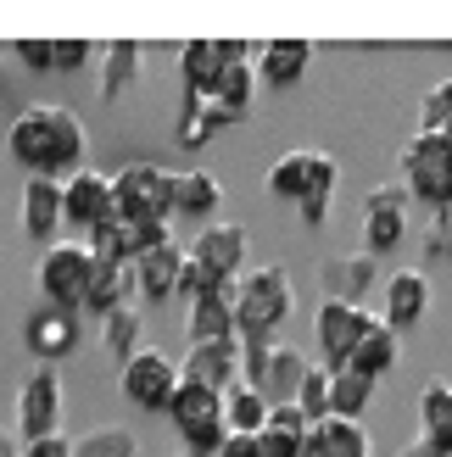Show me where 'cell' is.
Wrapping results in <instances>:
<instances>
[{"instance_id":"obj_1","label":"cell","mask_w":452,"mask_h":457,"mask_svg":"<svg viewBox=\"0 0 452 457\" xmlns=\"http://www.w3.org/2000/svg\"><path fill=\"white\" fill-rule=\"evenodd\" d=\"M290 312H297V285H290V273L280 262H257V268L240 273V295H235L240 335H268L274 340Z\"/></svg>"},{"instance_id":"obj_2","label":"cell","mask_w":452,"mask_h":457,"mask_svg":"<svg viewBox=\"0 0 452 457\" xmlns=\"http://www.w3.org/2000/svg\"><path fill=\"white\" fill-rule=\"evenodd\" d=\"M168 424L173 436L185 441V457H218L230 441V424H223V391L201 379H179V391L168 402Z\"/></svg>"},{"instance_id":"obj_3","label":"cell","mask_w":452,"mask_h":457,"mask_svg":"<svg viewBox=\"0 0 452 457\" xmlns=\"http://www.w3.org/2000/svg\"><path fill=\"white\" fill-rule=\"evenodd\" d=\"M402 185L431 212L452 207V134L447 129H414L408 134V145H402Z\"/></svg>"},{"instance_id":"obj_4","label":"cell","mask_w":452,"mask_h":457,"mask_svg":"<svg viewBox=\"0 0 452 457\" xmlns=\"http://www.w3.org/2000/svg\"><path fill=\"white\" fill-rule=\"evenodd\" d=\"M112 190H118V218L129 223H173L179 218V173L156 168V162H123L112 173Z\"/></svg>"},{"instance_id":"obj_5","label":"cell","mask_w":452,"mask_h":457,"mask_svg":"<svg viewBox=\"0 0 452 457\" xmlns=\"http://www.w3.org/2000/svg\"><path fill=\"white\" fill-rule=\"evenodd\" d=\"M89 279H96V257H89L84 240H56L39 251V268H34V285H39V302L45 307H62V312H79Z\"/></svg>"},{"instance_id":"obj_6","label":"cell","mask_w":452,"mask_h":457,"mask_svg":"<svg viewBox=\"0 0 452 457\" xmlns=\"http://www.w3.org/2000/svg\"><path fill=\"white\" fill-rule=\"evenodd\" d=\"M179 379H185V369L163 352V346H140L123 369H118V391L129 407H140V413H163L168 419V402L179 391Z\"/></svg>"},{"instance_id":"obj_7","label":"cell","mask_w":452,"mask_h":457,"mask_svg":"<svg viewBox=\"0 0 452 457\" xmlns=\"http://www.w3.org/2000/svg\"><path fill=\"white\" fill-rule=\"evenodd\" d=\"M62 407H67L62 369H56V362H34V374L22 379V391H17V429H22V441L62 436Z\"/></svg>"},{"instance_id":"obj_8","label":"cell","mask_w":452,"mask_h":457,"mask_svg":"<svg viewBox=\"0 0 452 457\" xmlns=\"http://www.w3.org/2000/svg\"><path fill=\"white\" fill-rule=\"evenodd\" d=\"M369 318L374 312L364 302H347V295H324V302L313 307V335H319L324 369H347L357 340H364V329H369Z\"/></svg>"},{"instance_id":"obj_9","label":"cell","mask_w":452,"mask_h":457,"mask_svg":"<svg viewBox=\"0 0 452 457\" xmlns=\"http://www.w3.org/2000/svg\"><path fill=\"white\" fill-rule=\"evenodd\" d=\"M408 235H414V223H408V185H374L364 195V228H357L364 251H369V257H391Z\"/></svg>"},{"instance_id":"obj_10","label":"cell","mask_w":452,"mask_h":457,"mask_svg":"<svg viewBox=\"0 0 452 457\" xmlns=\"http://www.w3.org/2000/svg\"><path fill=\"white\" fill-rule=\"evenodd\" d=\"M62 190H67V228H79V240L118 218V190H112V173L101 168H79L73 179H62Z\"/></svg>"},{"instance_id":"obj_11","label":"cell","mask_w":452,"mask_h":457,"mask_svg":"<svg viewBox=\"0 0 452 457\" xmlns=\"http://www.w3.org/2000/svg\"><path fill=\"white\" fill-rule=\"evenodd\" d=\"M185 251L213 273V279H240V273H246V251H252V235H246V223L218 218V223L201 228Z\"/></svg>"},{"instance_id":"obj_12","label":"cell","mask_w":452,"mask_h":457,"mask_svg":"<svg viewBox=\"0 0 452 457\" xmlns=\"http://www.w3.org/2000/svg\"><path fill=\"white\" fill-rule=\"evenodd\" d=\"M185 379H201L213 385V391H230V385L246 379V340L240 335H223V340H196L185 346Z\"/></svg>"},{"instance_id":"obj_13","label":"cell","mask_w":452,"mask_h":457,"mask_svg":"<svg viewBox=\"0 0 452 457\" xmlns=\"http://www.w3.org/2000/svg\"><path fill=\"white\" fill-rule=\"evenodd\" d=\"M62 223H67V190L62 179H22V235L39 240V245H56L62 240Z\"/></svg>"},{"instance_id":"obj_14","label":"cell","mask_w":452,"mask_h":457,"mask_svg":"<svg viewBox=\"0 0 452 457\" xmlns=\"http://www.w3.org/2000/svg\"><path fill=\"white\" fill-rule=\"evenodd\" d=\"M22 346L34 352V362H56L79 352V312H62V307H34L29 318H22Z\"/></svg>"},{"instance_id":"obj_15","label":"cell","mask_w":452,"mask_h":457,"mask_svg":"<svg viewBox=\"0 0 452 457\" xmlns=\"http://www.w3.org/2000/svg\"><path fill=\"white\" fill-rule=\"evenodd\" d=\"M6 156L22 173H45L51 179V106H22L6 123Z\"/></svg>"},{"instance_id":"obj_16","label":"cell","mask_w":452,"mask_h":457,"mask_svg":"<svg viewBox=\"0 0 452 457\" xmlns=\"http://www.w3.org/2000/svg\"><path fill=\"white\" fill-rule=\"evenodd\" d=\"M252 56L240 39H185V51H179V84L190 89V96H213V84L223 79V67Z\"/></svg>"},{"instance_id":"obj_17","label":"cell","mask_w":452,"mask_h":457,"mask_svg":"<svg viewBox=\"0 0 452 457\" xmlns=\"http://www.w3.org/2000/svg\"><path fill=\"white\" fill-rule=\"evenodd\" d=\"M424 312H431V273L424 268H397L386 279V290H380V318L402 335V329H414Z\"/></svg>"},{"instance_id":"obj_18","label":"cell","mask_w":452,"mask_h":457,"mask_svg":"<svg viewBox=\"0 0 452 457\" xmlns=\"http://www.w3.org/2000/svg\"><path fill=\"white\" fill-rule=\"evenodd\" d=\"M307 369H313V362H307V357H302L297 346H285V340H274V346L263 352V362H257V369L246 374V379H252L257 391H263L268 402L280 407V402H297V391H302Z\"/></svg>"},{"instance_id":"obj_19","label":"cell","mask_w":452,"mask_h":457,"mask_svg":"<svg viewBox=\"0 0 452 457\" xmlns=\"http://www.w3.org/2000/svg\"><path fill=\"white\" fill-rule=\"evenodd\" d=\"M235 295H240V279H223L218 290H207L201 302L185 307V335H190V346H196V340L240 335V324H235Z\"/></svg>"},{"instance_id":"obj_20","label":"cell","mask_w":452,"mask_h":457,"mask_svg":"<svg viewBox=\"0 0 452 457\" xmlns=\"http://www.w3.org/2000/svg\"><path fill=\"white\" fill-rule=\"evenodd\" d=\"M96 62H101V67H96L101 101H123L129 89L140 84V62H146V51H140V39H106Z\"/></svg>"},{"instance_id":"obj_21","label":"cell","mask_w":452,"mask_h":457,"mask_svg":"<svg viewBox=\"0 0 452 457\" xmlns=\"http://www.w3.org/2000/svg\"><path fill=\"white\" fill-rule=\"evenodd\" d=\"M84 151H89V134L79 123V112L73 106H51V179H73L84 162Z\"/></svg>"},{"instance_id":"obj_22","label":"cell","mask_w":452,"mask_h":457,"mask_svg":"<svg viewBox=\"0 0 452 457\" xmlns=\"http://www.w3.org/2000/svg\"><path fill=\"white\" fill-rule=\"evenodd\" d=\"M397 357H402V335L386 324V318H369V329H364V340H357V352H352V362L347 369H357V374H369V379H386L391 369H397Z\"/></svg>"},{"instance_id":"obj_23","label":"cell","mask_w":452,"mask_h":457,"mask_svg":"<svg viewBox=\"0 0 452 457\" xmlns=\"http://www.w3.org/2000/svg\"><path fill=\"white\" fill-rule=\"evenodd\" d=\"M129 302H140V285H134V268L129 262H96V279H89V295H84V312H118Z\"/></svg>"},{"instance_id":"obj_24","label":"cell","mask_w":452,"mask_h":457,"mask_svg":"<svg viewBox=\"0 0 452 457\" xmlns=\"http://www.w3.org/2000/svg\"><path fill=\"white\" fill-rule=\"evenodd\" d=\"M252 62H257L263 84H297L307 73V62H313V45L307 39H268V45L252 51Z\"/></svg>"},{"instance_id":"obj_25","label":"cell","mask_w":452,"mask_h":457,"mask_svg":"<svg viewBox=\"0 0 452 457\" xmlns=\"http://www.w3.org/2000/svg\"><path fill=\"white\" fill-rule=\"evenodd\" d=\"M313 168H319V151H285V156H274L263 190L274 201H297V207H302V201L313 195Z\"/></svg>"},{"instance_id":"obj_26","label":"cell","mask_w":452,"mask_h":457,"mask_svg":"<svg viewBox=\"0 0 452 457\" xmlns=\"http://www.w3.org/2000/svg\"><path fill=\"white\" fill-rule=\"evenodd\" d=\"M419 441L452 457V379H431L419 391Z\"/></svg>"},{"instance_id":"obj_27","label":"cell","mask_w":452,"mask_h":457,"mask_svg":"<svg viewBox=\"0 0 452 457\" xmlns=\"http://www.w3.org/2000/svg\"><path fill=\"white\" fill-rule=\"evenodd\" d=\"M179 268H185V245H163V251H151V257L134 262L140 302H168V295H179Z\"/></svg>"},{"instance_id":"obj_28","label":"cell","mask_w":452,"mask_h":457,"mask_svg":"<svg viewBox=\"0 0 452 457\" xmlns=\"http://www.w3.org/2000/svg\"><path fill=\"white\" fill-rule=\"evenodd\" d=\"M268 413H274V402H268L252 379H240V385L223 391V424H230V436H257L268 424Z\"/></svg>"},{"instance_id":"obj_29","label":"cell","mask_w":452,"mask_h":457,"mask_svg":"<svg viewBox=\"0 0 452 457\" xmlns=\"http://www.w3.org/2000/svg\"><path fill=\"white\" fill-rule=\"evenodd\" d=\"M257 62L252 56H240V62H230V67H223V79L213 84V96L207 101H218L223 112H235V118L246 123V118H252V96H257Z\"/></svg>"},{"instance_id":"obj_30","label":"cell","mask_w":452,"mask_h":457,"mask_svg":"<svg viewBox=\"0 0 452 457\" xmlns=\"http://www.w3.org/2000/svg\"><path fill=\"white\" fill-rule=\"evenodd\" d=\"M374 391H380V379L357 374V369H335V379H330V419H357L364 424Z\"/></svg>"},{"instance_id":"obj_31","label":"cell","mask_w":452,"mask_h":457,"mask_svg":"<svg viewBox=\"0 0 452 457\" xmlns=\"http://www.w3.org/2000/svg\"><path fill=\"white\" fill-rule=\"evenodd\" d=\"M218 201H223L218 173H207V168H185V173H179V218L218 223Z\"/></svg>"},{"instance_id":"obj_32","label":"cell","mask_w":452,"mask_h":457,"mask_svg":"<svg viewBox=\"0 0 452 457\" xmlns=\"http://www.w3.org/2000/svg\"><path fill=\"white\" fill-rule=\"evenodd\" d=\"M140 335H146V324H140V302H129V307H118V312L101 318V346L118 357V362H129L134 352L146 346Z\"/></svg>"},{"instance_id":"obj_33","label":"cell","mask_w":452,"mask_h":457,"mask_svg":"<svg viewBox=\"0 0 452 457\" xmlns=\"http://www.w3.org/2000/svg\"><path fill=\"white\" fill-rule=\"evenodd\" d=\"M313 436H319L324 457H374V441L357 419H324V424H313Z\"/></svg>"},{"instance_id":"obj_34","label":"cell","mask_w":452,"mask_h":457,"mask_svg":"<svg viewBox=\"0 0 452 457\" xmlns=\"http://www.w3.org/2000/svg\"><path fill=\"white\" fill-rule=\"evenodd\" d=\"M134 452H140V441L123 424H96L89 436L73 441V457H134Z\"/></svg>"},{"instance_id":"obj_35","label":"cell","mask_w":452,"mask_h":457,"mask_svg":"<svg viewBox=\"0 0 452 457\" xmlns=\"http://www.w3.org/2000/svg\"><path fill=\"white\" fill-rule=\"evenodd\" d=\"M213 118H207V96H190V89H185V96H179V145H185V151H207L213 145Z\"/></svg>"},{"instance_id":"obj_36","label":"cell","mask_w":452,"mask_h":457,"mask_svg":"<svg viewBox=\"0 0 452 457\" xmlns=\"http://www.w3.org/2000/svg\"><path fill=\"white\" fill-rule=\"evenodd\" d=\"M369 285H374V257H369L364 245H357L347 262H335V268H330V295H347V302H364V290H369Z\"/></svg>"},{"instance_id":"obj_37","label":"cell","mask_w":452,"mask_h":457,"mask_svg":"<svg viewBox=\"0 0 452 457\" xmlns=\"http://www.w3.org/2000/svg\"><path fill=\"white\" fill-rule=\"evenodd\" d=\"M84 245H89V257H96V262H129V268H134V235H129V223H123V218H112V223H101V228H89Z\"/></svg>"},{"instance_id":"obj_38","label":"cell","mask_w":452,"mask_h":457,"mask_svg":"<svg viewBox=\"0 0 452 457\" xmlns=\"http://www.w3.org/2000/svg\"><path fill=\"white\" fill-rule=\"evenodd\" d=\"M330 379H335V369L313 362L307 379H302V391H297V407H302V413H307L313 424H324V419H330Z\"/></svg>"},{"instance_id":"obj_39","label":"cell","mask_w":452,"mask_h":457,"mask_svg":"<svg viewBox=\"0 0 452 457\" xmlns=\"http://www.w3.org/2000/svg\"><path fill=\"white\" fill-rule=\"evenodd\" d=\"M419 129H452V79L431 84L419 101Z\"/></svg>"},{"instance_id":"obj_40","label":"cell","mask_w":452,"mask_h":457,"mask_svg":"<svg viewBox=\"0 0 452 457\" xmlns=\"http://www.w3.org/2000/svg\"><path fill=\"white\" fill-rule=\"evenodd\" d=\"M101 51L89 39H79V34H62L56 39V62H51V73H79V67H89Z\"/></svg>"},{"instance_id":"obj_41","label":"cell","mask_w":452,"mask_h":457,"mask_svg":"<svg viewBox=\"0 0 452 457\" xmlns=\"http://www.w3.org/2000/svg\"><path fill=\"white\" fill-rule=\"evenodd\" d=\"M12 56L29 67V73H51V62H56V39H34V34H22V39H12Z\"/></svg>"},{"instance_id":"obj_42","label":"cell","mask_w":452,"mask_h":457,"mask_svg":"<svg viewBox=\"0 0 452 457\" xmlns=\"http://www.w3.org/2000/svg\"><path fill=\"white\" fill-rule=\"evenodd\" d=\"M218 285H223V279H213V273H207V268H201L190 251H185V268H179V302L190 307V302H201V295L218 290Z\"/></svg>"},{"instance_id":"obj_43","label":"cell","mask_w":452,"mask_h":457,"mask_svg":"<svg viewBox=\"0 0 452 457\" xmlns=\"http://www.w3.org/2000/svg\"><path fill=\"white\" fill-rule=\"evenodd\" d=\"M424 251H431V257H452V218H447V212H431V228H424Z\"/></svg>"},{"instance_id":"obj_44","label":"cell","mask_w":452,"mask_h":457,"mask_svg":"<svg viewBox=\"0 0 452 457\" xmlns=\"http://www.w3.org/2000/svg\"><path fill=\"white\" fill-rule=\"evenodd\" d=\"M22 457H73V436H45V441H22Z\"/></svg>"},{"instance_id":"obj_45","label":"cell","mask_w":452,"mask_h":457,"mask_svg":"<svg viewBox=\"0 0 452 457\" xmlns=\"http://www.w3.org/2000/svg\"><path fill=\"white\" fill-rule=\"evenodd\" d=\"M218 457H263V441L257 436H230Z\"/></svg>"},{"instance_id":"obj_46","label":"cell","mask_w":452,"mask_h":457,"mask_svg":"<svg viewBox=\"0 0 452 457\" xmlns=\"http://www.w3.org/2000/svg\"><path fill=\"white\" fill-rule=\"evenodd\" d=\"M297 212H302V223H307V228H319V223H330V201H324V195H307Z\"/></svg>"},{"instance_id":"obj_47","label":"cell","mask_w":452,"mask_h":457,"mask_svg":"<svg viewBox=\"0 0 452 457\" xmlns=\"http://www.w3.org/2000/svg\"><path fill=\"white\" fill-rule=\"evenodd\" d=\"M397 457H441V452H436V446H431V441H408V446H402V452H397Z\"/></svg>"},{"instance_id":"obj_48","label":"cell","mask_w":452,"mask_h":457,"mask_svg":"<svg viewBox=\"0 0 452 457\" xmlns=\"http://www.w3.org/2000/svg\"><path fill=\"white\" fill-rule=\"evenodd\" d=\"M0 457H22V446H12L6 436H0Z\"/></svg>"},{"instance_id":"obj_49","label":"cell","mask_w":452,"mask_h":457,"mask_svg":"<svg viewBox=\"0 0 452 457\" xmlns=\"http://www.w3.org/2000/svg\"><path fill=\"white\" fill-rule=\"evenodd\" d=\"M447 218H452V207H447Z\"/></svg>"},{"instance_id":"obj_50","label":"cell","mask_w":452,"mask_h":457,"mask_svg":"<svg viewBox=\"0 0 452 457\" xmlns=\"http://www.w3.org/2000/svg\"><path fill=\"white\" fill-rule=\"evenodd\" d=\"M179 457H185V452H179Z\"/></svg>"},{"instance_id":"obj_51","label":"cell","mask_w":452,"mask_h":457,"mask_svg":"<svg viewBox=\"0 0 452 457\" xmlns=\"http://www.w3.org/2000/svg\"><path fill=\"white\" fill-rule=\"evenodd\" d=\"M447 134H452V129H447Z\"/></svg>"}]
</instances>
